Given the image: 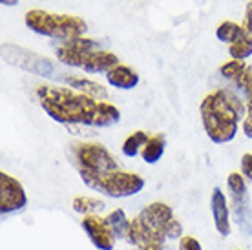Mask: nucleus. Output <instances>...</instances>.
Returning a JSON list of instances; mask_svg holds the SVG:
<instances>
[{"label":"nucleus","instance_id":"1","mask_svg":"<svg viewBox=\"0 0 252 250\" xmlns=\"http://www.w3.org/2000/svg\"><path fill=\"white\" fill-rule=\"evenodd\" d=\"M40 106L61 125H82L106 128L119 123L121 112L106 100H97L73 88L40 86L37 90Z\"/></svg>","mask_w":252,"mask_h":250},{"label":"nucleus","instance_id":"2","mask_svg":"<svg viewBox=\"0 0 252 250\" xmlns=\"http://www.w3.org/2000/svg\"><path fill=\"white\" fill-rule=\"evenodd\" d=\"M247 106L230 90H216L201 102V123L208 139L216 144L230 143L243 123Z\"/></svg>","mask_w":252,"mask_h":250},{"label":"nucleus","instance_id":"3","mask_svg":"<svg viewBox=\"0 0 252 250\" xmlns=\"http://www.w3.org/2000/svg\"><path fill=\"white\" fill-rule=\"evenodd\" d=\"M26 26L37 35H44L59 40H71L79 38L88 31L86 20L73 15H61V13H50L44 9H30L24 17Z\"/></svg>","mask_w":252,"mask_h":250},{"label":"nucleus","instance_id":"4","mask_svg":"<svg viewBox=\"0 0 252 250\" xmlns=\"http://www.w3.org/2000/svg\"><path fill=\"white\" fill-rule=\"evenodd\" d=\"M79 175L88 188L102 195H108L112 199L130 197V195L139 194L145 188V179L133 172H123V170H115V172H108V174L81 172Z\"/></svg>","mask_w":252,"mask_h":250},{"label":"nucleus","instance_id":"5","mask_svg":"<svg viewBox=\"0 0 252 250\" xmlns=\"http://www.w3.org/2000/svg\"><path fill=\"white\" fill-rule=\"evenodd\" d=\"M73 152V161H75L79 174L88 172V174H108L119 170V163L108 148H104L99 143H75L71 144Z\"/></svg>","mask_w":252,"mask_h":250},{"label":"nucleus","instance_id":"6","mask_svg":"<svg viewBox=\"0 0 252 250\" xmlns=\"http://www.w3.org/2000/svg\"><path fill=\"white\" fill-rule=\"evenodd\" d=\"M139 218L150 230L158 232L159 236H163L164 239L183 238V225L177 221V218L174 216V210L166 203L156 201V203L146 205L141 210Z\"/></svg>","mask_w":252,"mask_h":250},{"label":"nucleus","instance_id":"7","mask_svg":"<svg viewBox=\"0 0 252 250\" xmlns=\"http://www.w3.org/2000/svg\"><path fill=\"white\" fill-rule=\"evenodd\" d=\"M227 187L230 192V201H232L230 212L238 223V228L245 236H252V203L243 174L232 172L227 179Z\"/></svg>","mask_w":252,"mask_h":250},{"label":"nucleus","instance_id":"8","mask_svg":"<svg viewBox=\"0 0 252 250\" xmlns=\"http://www.w3.org/2000/svg\"><path fill=\"white\" fill-rule=\"evenodd\" d=\"M2 57L7 64L17 66L20 69H26L30 73L40 77H55V66L50 62L46 57L38 55L35 51L24 50L13 44H4L2 46Z\"/></svg>","mask_w":252,"mask_h":250},{"label":"nucleus","instance_id":"9","mask_svg":"<svg viewBox=\"0 0 252 250\" xmlns=\"http://www.w3.org/2000/svg\"><path fill=\"white\" fill-rule=\"evenodd\" d=\"M101 50V44L94 40V38H71V40H64L55 48V55L64 66H71V68H82V64L86 62L94 51Z\"/></svg>","mask_w":252,"mask_h":250},{"label":"nucleus","instance_id":"10","mask_svg":"<svg viewBox=\"0 0 252 250\" xmlns=\"http://www.w3.org/2000/svg\"><path fill=\"white\" fill-rule=\"evenodd\" d=\"M28 205V195L19 179L2 172L0 174V212L2 216L24 210Z\"/></svg>","mask_w":252,"mask_h":250},{"label":"nucleus","instance_id":"11","mask_svg":"<svg viewBox=\"0 0 252 250\" xmlns=\"http://www.w3.org/2000/svg\"><path fill=\"white\" fill-rule=\"evenodd\" d=\"M126 243H130L133 250H168L166 249V239L159 236L158 232L150 230L148 226L141 221V218L130 219V230Z\"/></svg>","mask_w":252,"mask_h":250},{"label":"nucleus","instance_id":"12","mask_svg":"<svg viewBox=\"0 0 252 250\" xmlns=\"http://www.w3.org/2000/svg\"><path fill=\"white\" fill-rule=\"evenodd\" d=\"M82 228L90 241L94 243V247H97L99 250H114L117 238L114 236L106 219L99 218V216H84Z\"/></svg>","mask_w":252,"mask_h":250},{"label":"nucleus","instance_id":"13","mask_svg":"<svg viewBox=\"0 0 252 250\" xmlns=\"http://www.w3.org/2000/svg\"><path fill=\"white\" fill-rule=\"evenodd\" d=\"M210 212H212L218 234L223 238L230 236V207L221 188H214V192L210 195Z\"/></svg>","mask_w":252,"mask_h":250},{"label":"nucleus","instance_id":"14","mask_svg":"<svg viewBox=\"0 0 252 250\" xmlns=\"http://www.w3.org/2000/svg\"><path fill=\"white\" fill-rule=\"evenodd\" d=\"M119 64V59L115 53L106 50H97L86 59V62L82 64V69L86 73H108L110 69H114Z\"/></svg>","mask_w":252,"mask_h":250},{"label":"nucleus","instance_id":"15","mask_svg":"<svg viewBox=\"0 0 252 250\" xmlns=\"http://www.w3.org/2000/svg\"><path fill=\"white\" fill-rule=\"evenodd\" d=\"M106 79L110 86L119 88V90H133L139 84V75L125 64H117L114 69H110L106 73Z\"/></svg>","mask_w":252,"mask_h":250},{"label":"nucleus","instance_id":"16","mask_svg":"<svg viewBox=\"0 0 252 250\" xmlns=\"http://www.w3.org/2000/svg\"><path fill=\"white\" fill-rule=\"evenodd\" d=\"M64 82L68 84L69 88H73L77 92H81L84 95H90V97H94V99H106L108 97V92L104 90L102 84L95 81H90V79H84V77H73V75H68L64 77Z\"/></svg>","mask_w":252,"mask_h":250},{"label":"nucleus","instance_id":"17","mask_svg":"<svg viewBox=\"0 0 252 250\" xmlns=\"http://www.w3.org/2000/svg\"><path fill=\"white\" fill-rule=\"evenodd\" d=\"M104 207H106L104 201L97 199V197H90V195H77L75 199L71 201V208L82 216H97L104 210Z\"/></svg>","mask_w":252,"mask_h":250},{"label":"nucleus","instance_id":"18","mask_svg":"<svg viewBox=\"0 0 252 250\" xmlns=\"http://www.w3.org/2000/svg\"><path fill=\"white\" fill-rule=\"evenodd\" d=\"M164 148H166V139H164V135H154V137H150V141L146 143V146L143 148V152H141V157H143V161L148 164H156L163 157L164 154Z\"/></svg>","mask_w":252,"mask_h":250},{"label":"nucleus","instance_id":"19","mask_svg":"<svg viewBox=\"0 0 252 250\" xmlns=\"http://www.w3.org/2000/svg\"><path fill=\"white\" fill-rule=\"evenodd\" d=\"M150 141V135L146 133L145 130H137L130 133L128 137L125 139V143L121 146V150L126 157H135L137 154L143 152V148L146 146V143Z\"/></svg>","mask_w":252,"mask_h":250},{"label":"nucleus","instance_id":"20","mask_svg":"<svg viewBox=\"0 0 252 250\" xmlns=\"http://www.w3.org/2000/svg\"><path fill=\"white\" fill-rule=\"evenodd\" d=\"M106 223L110 225L112 232H114V236L117 239H125L128 238V230H130V219L126 218L125 210H121V208H115L114 212L108 214Z\"/></svg>","mask_w":252,"mask_h":250},{"label":"nucleus","instance_id":"21","mask_svg":"<svg viewBox=\"0 0 252 250\" xmlns=\"http://www.w3.org/2000/svg\"><path fill=\"white\" fill-rule=\"evenodd\" d=\"M243 33H245V28L232 22V20H225V22H221L216 28V37H218V40L225 44H234Z\"/></svg>","mask_w":252,"mask_h":250},{"label":"nucleus","instance_id":"22","mask_svg":"<svg viewBox=\"0 0 252 250\" xmlns=\"http://www.w3.org/2000/svg\"><path fill=\"white\" fill-rule=\"evenodd\" d=\"M228 53L234 61H245L252 55V33L245 31L234 44H230Z\"/></svg>","mask_w":252,"mask_h":250},{"label":"nucleus","instance_id":"23","mask_svg":"<svg viewBox=\"0 0 252 250\" xmlns=\"http://www.w3.org/2000/svg\"><path fill=\"white\" fill-rule=\"evenodd\" d=\"M247 68V64L243 62V61H228V62H225L223 66L220 68V73L221 77H225V79H228V81H236L238 77L243 73V69Z\"/></svg>","mask_w":252,"mask_h":250},{"label":"nucleus","instance_id":"24","mask_svg":"<svg viewBox=\"0 0 252 250\" xmlns=\"http://www.w3.org/2000/svg\"><path fill=\"white\" fill-rule=\"evenodd\" d=\"M234 84L240 88L245 95L251 94L252 92V66H247V68L243 69V73L234 81Z\"/></svg>","mask_w":252,"mask_h":250},{"label":"nucleus","instance_id":"25","mask_svg":"<svg viewBox=\"0 0 252 250\" xmlns=\"http://www.w3.org/2000/svg\"><path fill=\"white\" fill-rule=\"evenodd\" d=\"M241 128H243V133L247 137L252 139V92L247 95V113L243 123H241Z\"/></svg>","mask_w":252,"mask_h":250},{"label":"nucleus","instance_id":"26","mask_svg":"<svg viewBox=\"0 0 252 250\" xmlns=\"http://www.w3.org/2000/svg\"><path fill=\"white\" fill-rule=\"evenodd\" d=\"M179 250H203V247L192 236H183V238L179 239Z\"/></svg>","mask_w":252,"mask_h":250},{"label":"nucleus","instance_id":"27","mask_svg":"<svg viewBox=\"0 0 252 250\" xmlns=\"http://www.w3.org/2000/svg\"><path fill=\"white\" fill-rule=\"evenodd\" d=\"M241 174L252 183V152H247L245 156L241 157Z\"/></svg>","mask_w":252,"mask_h":250},{"label":"nucleus","instance_id":"28","mask_svg":"<svg viewBox=\"0 0 252 250\" xmlns=\"http://www.w3.org/2000/svg\"><path fill=\"white\" fill-rule=\"evenodd\" d=\"M243 28H245V31L252 33V0L247 4V9H245V20H243Z\"/></svg>","mask_w":252,"mask_h":250},{"label":"nucleus","instance_id":"29","mask_svg":"<svg viewBox=\"0 0 252 250\" xmlns=\"http://www.w3.org/2000/svg\"><path fill=\"white\" fill-rule=\"evenodd\" d=\"M2 2V6H17L19 4V0H0Z\"/></svg>","mask_w":252,"mask_h":250},{"label":"nucleus","instance_id":"30","mask_svg":"<svg viewBox=\"0 0 252 250\" xmlns=\"http://www.w3.org/2000/svg\"><path fill=\"white\" fill-rule=\"evenodd\" d=\"M238 250H240V249H238Z\"/></svg>","mask_w":252,"mask_h":250}]
</instances>
